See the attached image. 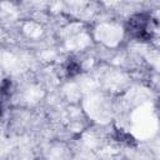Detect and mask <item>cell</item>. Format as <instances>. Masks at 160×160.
Instances as JSON below:
<instances>
[{
  "label": "cell",
  "instance_id": "obj_1",
  "mask_svg": "<svg viewBox=\"0 0 160 160\" xmlns=\"http://www.w3.org/2000/svg\"><path fill=\"white\" fill-rule=\"evenodd\" d=\"M155 19L149 14H136L128 21V31L131 36L139 40H149L155 30Z\"/></svg>",
  "mask_w": 160,
  "mask_h": 160
},
{
  "label": "cell",
  "instance_id": "obj_2",
  "mask_svg": "<svg viewBox=\"0 0 160 160\" xmlns=\"http://www.w3.org/2000/svg\"><path fill=\"white\" fill-rule=\"evenodd\" d=\"M66 72H68L69 76H74V75L79 74V72H80V65H79L76 61L70 60V61L68 62V66H66Z\"/></svg>",
  "mask_w": 160,
  "mask_h": 160
}]
</instances>
